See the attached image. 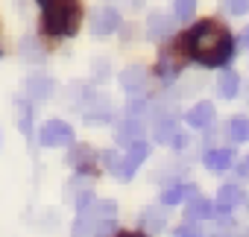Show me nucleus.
I'll return each instance as SVG.
<instances>
[{
	"label": "nucleus",
	"mask_w": 249,
	"mask_h": 237,
	"mask_svg": "<svg viewBox=\"0 0 249 237\" xmlns=\"http://www.w3.org/2000/svg\"><path fill=\"white\" fill-rule=\"evenodd\" d=\"M179 53L202 68H220L234 56V38L226 27L202 21L179 38Z\"/></svg>",
	"instance_id": "1"
},
{
	"label": "nucleus",
	"mask_w": 249,
	"mask_h": 237,
	"mask_svg": "<svg viewBox=\"0 0 249 237\" xmlns=\"http://www.w3.org/2000/svg\"><path fill=\"white\" fill-rule=\"evenodd\" d=\"M44 33L53 38L73 35L79 30V3L76 0H50L44 6Z\"/></svg>",
	"instance_id": "2"
},
{
	"label": "nucleus",
	"mask_w": 249,
	"mask_h": 237,
	"mask_svg": "<svg viewBox=\"0 0 249 237\" xmlns=\"http://www.w3.org/2000/svg\"><path fill=\"white\" fill-rule=\"evenodd\" d=\"M38 141H41V147H68V144H73V129L65 120H47L38 129Z\"/></svg>",
	"instance_id": "3"
},
{
	"label": "nucleus",
	"mask_w": 249,
	"mask_h": 237,
	"mask_svg": "<svg viewBox=\"0 0 249 237\" xmlns=\"http://www.w3.org/2000/svg\"><path fill=\"white\" fill-rule=\"evenodd\" d=\"M147 158V144L144 141H135L132 147H129V155L126 158H120V179H132L135 176V170H138V164Z\"/></svg>",
	"instance_id": "4"
},
{
	"label": "nucleus",
	"mask_w": 249,
	"mask_h": 237,
	"mask_svg": "<svg viewBox=\"0 0 249 237\" xmlns=\"http://www.w3.org/2000/svg\"><path fill=\"white\" fill-rule=\"evenodd\" d=\"M240 202H243V190H240L237 185H223V187H220V193H217L214 211H217V214H231Z\"/></svg>",
	"instance_id": "5"
},
{
	"label": "nucleus",
	"mask_w": 249,
	"mask_h": 237,
	"mask_svg": "<svg viewBox=\"0 0 249 237\" xmlns=\"http://www.w3.org/2000/svg\"><path fill=\"white\" fill-rule=\"evenodd\" d=\"M117 27H120V15H117L111 6H106V9L94 12V21H91V30H94V35H111Z\"/></svg>",
	"instance_id": "6"
},
{
	"label": "nucleus",
	"mask_w": 249,
	"mask_h": 237,
	"mask_svg": "<svg viewBox=\"0 0 249 237\" xmlns=\"http://www.w3.org/2000/svg\"><path fill=\"white\" fill-rule=\"evenodd\" d=\"M117 141L123 147H132L135 141H144V123L138 120V117H129V120H123L117 126Z\"/></svg>",
	"instance_id": "7"
},
{
	"label": "nucleus",
	"mask_w": 249,
	"mask_h": 237,
	"mask_svg": "<svg viewBox=\"0 0 249 237\" xmlns=\"http://www.w3.org/2000/svg\"><path fill=\"white\" fill-rule=\"evenodd\" d=\"M156 141L159 144H170V147H182L185 144V135L179 132V126L173 120H159L156 123Z\"/></svg>",
	"instance_id": "8"
},
{
	"label": "nucleus",
	"mask_w": 249,
	"mask_h": 237,
	"mask_svg": "<svg viewBox=\"0 0 249 237\" xmlns=\"http://www.w3.org/2000/svg\"><path fill=\"white\" fill-rule=\"evenodd\" d=\"M214 120V102H196L188 111V126L191 129H205Z\"/></svg>",
	"instance_id": "9"
},
{
	"label": "nucleus",
	"mask_w": 249,
	"mask_h": 237,
	"mask_svg": "<svg viewBox=\"0 0 249 237\" xmlns=\"http://www.w3.org/2000/svg\"><path fill=\"white\" fill-rule=\"evenodd\" d=\"M237 91H240V76L234 70H223L217 79V94L223 100H231V97H237Z\"/></svg>",
	"instance_id": "10"
},
{
	"label": "nucleus",
	"mask_w": 249,
	"mask_h": 237,
	"mask_svg": "<svg viewBox=\"0 0 249 237\" xmlns=\"http://www.w3.org/2000/svg\"><path fill=\"white\" fill-rule=\"evenodd\" d=\"M120 85L126 88L129 94L141 91V88H144V68H141V65H132V68H126V70H120Z\"/></svg>",
	"instance_id": "11"
},
{
	"label": "nucleus",
	"mask_w": 249,
	"mask_h": 237,
	"mask_svg": "<svg viewBox=\"0 0 249 237\" xmlns=\"http://www.w3.org/2000/svg\"><path fill=\"white\" fill-rule=\"evenodd\" d=\"M231 158H234L231 150H208L205 152V167L214 170V173H220V170H229L231 167Z\"/></svg>",
	"instance_id": "12"
},
{
	"label": "nucleus",
	"mask_w": 249,
	"mask_h": 237,
	"mask_svg": "<svg viewBox=\"0 0 249 237\" xmlns=\"http://www.w3.org/2000/svg\"><path fill=\"white\" fill-rule=\"evenodd\" d=\"M185 214H188V220H208V217H214V202H208L202 196H194L188 202Z\"/></svg>",
	"instance_id": "13"
},
{
	"label": "nucleus",
	"mask_w": 249,
	"mask_h": 237,
	"mask_svg": "<svg viewBox=\"0 0 249 237\" xmlns=\"http://www.w3.org/2000/svg\"><path fill=\"white\" fill-rule=\"evenodd\" d=\"M24 91L30 100H44V97H50V79L47 76H30L24 82Z\"/></svg>",
	"instance_id": "14"
},
{
	"label": "nucleus",
	"mask_w": 249,
	"mask_h": 237,
	"mask_svg": "<svg viewBox=\"0 0 249 237\" xmlns=\"http://www.w3.org/2000/svg\"><path fill=\"white\" fill-rule=\"evenodd\" d=\"M147 35H150L153 41L167 38V35H170V21H167L164 15H153V18H150V30H147Z\"/></svg>",
	"instance_id": "15"
},
{
	"label": "nucleus",
	"mask_w": 249,
	"mask_h": 237,
	"mask_svg": "<svg viewBox=\"0 0 249 237\" xmlns=\"http://www.w3.org/2000/svg\"><path fill=\"white\" fill-rule=\"evenodd\" d=\"M188 193H191L188 185H173V187H167V190L161 193V205H164V208H173V205H179Z\"/></svg>",
	"instance_id": "16"
},
{
	"label": "nucleus",
	"mask_w": 249,
	"mask_h": 237,
	"mask_svg": "<svg viewBox=\"0 0 249 237\" xmlns=\"http://www.w3.org/2000/svg\"><path fill=\"white\" fill-rule=\"evenodd\" d=\"M164 220H167V208H164V205H161V208H150V211L144 214V228L161 231V228H164Z\"/></svg>",
	"instance_id": "17"
},
{
	"label": "nucleus",
	"mask_w": 249,
	"mask_h": 237,
	"mask_svg": "<svg viewBox=\"0 0 249 237\" xmlns=\"http://www.w3.org/2000/svg\"><path fill=\"white\" fill-rule=\"evenodd\" d=\"M229 135L234 141H249V117H231V123H229Z\"/></svg>",
	"instance_id": "18"
},
{
	"label": "nucleus",
	"mask_w": 249,
	"mask_h": 237,
	"mask_svg": "<svg viewBox=\"0 0 249 237\" xmlns=\"http://www.w3.org/2000/svg\"><path fill=\"white\" fill-rule=\"evenodd\" d=\"M94 152H91V147H73V152H71V164L76 167V170H88V158H91Z\"/></svg>",
	"instance_id": "19"
},
{
	"label": "nucleus",
	"mask_w": 249,
	"mask_h": 237,
	"mask_svg": "<svg viewBox=\"0 0 249 237\" xmlns=\"http://www.w3.org/2000/svg\"><path fill=\"white\" fill-rule=\"evenodd\" d=\"M114 214H117V205L111 199H103L94 205V220H114Z\"/></svg>",
	"instance_id": "20"
},
{
	"label": "nucleus",
	"mask_w": 249,
	"mask_h": 237,
	"mask_svg": "<svg viewBox=\"0 0 249 237\" xmlns=\"http://www.w3.org/2000/svg\"><path fill=\"white\" fill-rule=\"evenodd\" d=\"M91 217H88V211H82L79 214V220H76V225H73V237H88L91 234Z\"/></svg>",
	"instance_id": "21"
},
{
	"label": "nucleus",
	"mask_w": 249,
	"mask_h": 237,
	"mask_svg": "<svg viewBox=\"0 0 249 237\" xmlns=\"http://www.w3.org/2000/svg\"><path fill=\"white\" fill-rule=\"evenodd\" d=\"M196 9V0H176V18L179 21H188Z\"/></svg>",
	"instance_id": "22"
},
{
	"label": "nucleus",
	"mask_w": 249,
	"mask_h": 237,
	"mask_svg": "<svg viewBox=\"0 0 249 237\" xmlns=\"http://www.w3.org/2000/svg\"><path fill=\"white\" fill-rule=\"evenodd\" d=\"M91 234H94V237H108V234H114V220H94Z\"/></svg>",
	"instance_id": "23"
},
{
	"label": "nucleus",
	"mask_w": 249,
	"mask_h": 237,
	"mask_svg": "<svg viewBox=\"0 0 249 237\" xmlns=\"http://www.w3.org/2000/svg\"><path fill=\"white\" fill-rule=\"evenodd\" d=\"M18 126H21L24 135H33V111H30V105H21V120H18Z\"/></svg>",
	"instance_id": "24"
},
{
	"label": "nucleus",
	"mask_w": 249,
	"mask_h": 237,
	"mask_svg": "<svg viewBox=\"0 0 249 237\" xmlns=\"http://www.w3.org/2000/svg\"><path fill=\"white\" fill-rule=\"evenodd\" d=\"M179 70H182V65H176V59L161 56V68H159V73H161V76H176Z\"/></svg>",
	"instance_id": "25"
},
{
	"label": "nucleus",
	"mask_w": 249,
	"mask_h": 237,
	"mask_svg": "<svg viewBox=\"0 0 249 237\" xmlns=\"http://www.w3.org/2000/svg\"><path fill=\"white\" fill-rule=\"evenodd\" d=\"M103 164H106L114 176L120 173V158H117V152H114V150H106V152H103Z\"/></svg>",
	"instance_id": "26"
},
{
	"label": "nucleus",
	"mask_w": 249,
	"mask_h": 237,
	"mask_svg": "<svg viewBox=\"0 0 249 237\" xmlns=\"http://www.w3.org/2000/svg\"><path fill=\"white\" fill-rule=\"evenodd\" d=\"M226 9L231 15H243V12H249V0H226Z\"/></svg>",
	"instance_id": "27"
},
{
	"label": "nucleus",
	"mask_w": 249,
	"mask_h": 237,
	"mask_svg": "<svg viewBox=\"0 0 249 237\" xmlns=\"http://www.w3.org/2000/svg\"><path fill=\"white\" fill-rule=\"evenodd\" d=\"M176 237H202V231H199L194 222H185V225L176 228Z\"/></svg>",
	"instance_id": "28"
},
{
	"label": "nucleus",
	"mask_w": 249,
	"mask_h": 237,
	"mask_svg": "<svg viewBox=\"0 0 249 237\" xmlns=\"http://www.w3.org/2000/svg\"><path fill=\"white\" fill-rule=\"evenodd\" d=\"M240 44H243V47H246V50H249V27H246V30H243V33H240Z\"/></svg>",
	"instance_id": "29"
},
{
	"label": "nucleus",
	"mask_w": 249,
	"mask_h": 237,
	"mask_svg": "<svg viewBox=\"0 0 249 237\" xmlns=\"http://www.w3.org/2000/svg\"><path fill=\"white\" fill-rule=\"evenodd\" d=\"M117 237H144V234H138V231H123V234H117Z\"/></svg>",
	"instance_id": "30"
},
{
	"label": "nucleus",
	"mask_w": 249,
	"mask_h": 237,
	"mask_svg": "<svg viewBox=\"0 0 249 237\" xmlns=\"http://www.w3.org/2000/svg\"><path fill=\"white\" fill-rule=\"evenodd\" d=\"M240 176H249V158H246V164L240 167Z\"/></svg>",
	"instance_id": "31"
},
{
	"label": "nucleus",
	"mask_w": 249,
	"mask_h": 237,
	"mask_svg": "<svg viewBox=\"0 0 249 237\" xmlns=\"http://www.w3.org/2000/svg\"><path fill=\"white\" fill-rule=\"evenodd\" d=\"M38 3H41V6H47V3H50V0H38Z\"/></svg>",
	"instance_id": "32"
},
{
	"label": "nucleus",
	"mask_w": 249,
	"mask_h": 237,
	"mask_svg": "<svg viewBox=\"0 0 249 237\" xmlns=\"http://www.w3.org/2000/svg\"><path fill=\"white\" fill-rule=\"evenodd\" d=\"M0 53H3V50H0Z\"/></svg>",
	"instance_id": "33"
}]
</instances>
